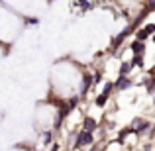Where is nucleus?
Segmentation results:
<instances>
[{
  "instance_id": "5",
  "label": "nucleus",
  "mask_w": 155,
  "mask_h": 151,
  "mask_svg": "<svg viewBox=\"0 0 155 151\" xmlns=\"http://www.w3.org/2000/svg\"><path fill=\"white\" fill-rule=\"evenodd\" d=\"M96 128V122L92 120V118H87V120H84V132H91L92 133V130Z\"/></svg>"
},
{
  "instance_id": "9",
  "label": "nucleus",
  "mask_w": 155,
  "mask_h": 151,
  "mask_svg": "<svg viewBox=\"0 0 155 151\" xmlns=\"http://www.w3.org/2000/svg\"><path fill=\"white\" fill-rule=\"evenodd\" d=\"M88 87H91V77L87 75V77H84V90H87Z\"/></svg>"
},
{
  "instance_id": "3",
  "label": "nucleus",
  "mask_w": 155,
  "mask_h": 151,
  "mask_svg": "<svg viewBox=\"0 0 155 151\" xmlns=\"http://www.w3.org/2000/svg\"><path fill=\"white\" fill-rule=\"evenodd\" d=\"M151 31H153V26H147L145 30L137 31V35H136V38H137V41H143V39L147 38V34H151Z\"/></svg>"
},
{
  "instance_id": "1",
  "label": "nucleus",
  "mask_w": 155,
  "mask_h": 151,
  "mask_svg": "<svg viewBox=\"0 0 155 151\" xmlns=\"http://www.w3.org/2000/svg\"><path fill=\"white\" fill-rule=\"evenodd\" d=\"M92 143V133L91 132H81L79 137H77V147H83V145Z\"/></svg>"
},
{
  "instance_id": "2",
  "label": "nucleus",
  "mask_w": 155,
  "mask_h": 151,
  "mask_svg": "<svg viewBox=\"0 0 155 151\" xmlns=\"http://www.w3.org/2000/svg\"><path fill=\"white\" fill-rule=\"evenodd\" d=\"M110 90H112V84H106V88H104V92L96 98V106H104L106 104V98H108V94H110Z\"/></svg>"
},
{
  "instance_id": "7",
  "label": "nucleus",
  "mask_w": 155,
  "mask_h": 151,
  "mask_svg": "<svg viewBox=\"0 0 155 151\" xmlns=\"http://www.w3.org/2000/svg\"><path fill=\"white\" fill-rule=\"evenodd\" d=\"M130 69H132V63H124L120 69V75H126V73H130Z\"/></svg>"
},
{
  "instance_id": "8",
  "label": "nucleus",
  "mask_w": 155,
  "mask_h": 151,
  "mask_svg": "<svg viewBox=\"0 0 155 151\" xmlns=\"http://www.w3.org/2000/svg\"><path fill=\"white\" fill-rule=\"evenodd\" d=\"M136 124H137V130H136V132H143V130L149 126L147 122H143V120H141V122H136Z\"/></svg>"
},
{
  "instance_id": "4",
  "label": "nucleus",
  "mask_w": 155,
  "mask_h": 151,
  "mask_svg": "<svg viewBox=\"0 0 155 151\" xmlns=\"http://www.w3.org/2000/svg\"><path fill=\"white\" fill-rule=\"evenodd\" d=\"M130 84H132V80H130V79H126V77H124V75H122V77H120V79H118V83H116V87H118V88H128V87H130Z\"/></svg>"
},
{
  "instance_id": "10",
  "label": "nucleus",
  "mask_w": 155,
  "mask_h": 151,
  "mask_svg": "<svg viewBox=\"0 0 155 151\" xmlns=\"http://www.w3.org/2000/svg\"><path fill=\"white\" fill-rule=\"evenodd\" d=\"M51 140V133H45V136H43V141H45V143H47V141H49Z\"/></svg>"
},
{
  "instance_id": "6",
  "label": "nucleus",
  "mask_w": 155,
  "mask_h": 151,
  "mask_svg": "<svg viewBox=\"0 0 155 151\" xmlns=\"http://www.w3.org/2000/svg\"><path fill=\"white\" fill-rule=\"evenodd\" d=\"M132 49H134V53H136V55H141V53H143V49H145V47H143V41H136V43L132 45Z\"/></svg>"
}]
</instances>
